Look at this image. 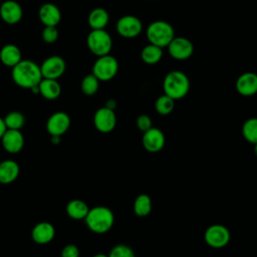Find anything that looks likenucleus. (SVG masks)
Masks as SVG:
<instances>
[{"label": "nucleus", "instance_id": "f257e3e1", "mask_svg": "<svg viewBox=\"0 0 257 257\" xmlns=\"http://www.w3.org/2000/svg\"><path fill=\"white\" fill-rule=\"evenodd\" d=\"M11 75L13 81L18 86L29 89L38 85L43 78L40 66L36 62L28 59L21 60L13 66Z\"/></svg>", "mask_w": 257, "mask_h": 257}, {"label": "nucleus", "instance_id": "f03ea898", "mask_svg": "<svg viewBox=\"0 0 257 257\" xmlns=\"http://www.w3.org/2000/svg\"><path fill=\"white\" fill-rule=\"evenodd\" d=\"M84 221L90 231L96 234H103L111 229L114 216L109 208L96 206L89 209Z\"/></svg>", "mask_w": 257, "mask_h": 257}, {"label": "nucleus", "instance_id": "7ed1b4c3", "mask_svg": "<svg viewBox=\"0 0 257 257\" xmlns=\"http://www.w3.org/2000/svg\"><path fill=\"white\" fill-rule=\"evenodd\" d=\"M165 94L173 99H180L187 95L190 89V80L181 70H172L168 72L163 81Z\"/></svg>", "mask_w": 257, "mask_h": 257}, {"label": "nucleus", "instance_id": "20e7f679", "mask_svg": "<svg viewBox=\"0 0 257 257\" xmlns=\"http://www.w3.org/2000/svg\"><path fill=\"white\" fill-rule=\"evenodd\" d=\"M146 34L150 43L164 48L175 37V30L170 23L164 20H157L148 26Z\"/></svg>", "mask_w": 257, "mask_h": 257}, {"label": "nucleus", "instance_id": "39448f33", "mask_svg": "<svg viewBox=\"0 0 257 257\" xmlns=\"http://www.w3.org/2000/svg\"><path fill=\"white\" fill-rule=\"evenodd\" d=\"M86 44L91 53L96 56H103L109 54L112 47V40L109 33L104 29H95L88 33Z\"/></svg>", "mask_w": 257, "mask_h": 257}, {"label": "nucleus", "instance_id": "423d86ee", "mask_svg": "<svg viewBox=\"0 0 257 257\" xmlns=\"http://www.w3.org/2000/svg\"><path fill=\"white\" fill-rule=\"evenodd\" d=\"M118 71V62L113 56L106 54L98 56L92 66V74L99 81H108L112 79Z\"/></svg>", "mask_w": 257, "mask_h": 257}, {"label": "nucleus", "instance_id": "0eeeda50", "mask_svg": "<svg viewBox=\"0 0 257 257\" xmlns=\"http://www.w3.org/2000/svg\"><path fill=\"white\" fill-rule=\"evenodd\" d=\"M231 235L229 229L221 224H214L209 226L204 234L205 242L212 248H223L230 241Z\"/></svg>", "mask_w": 257, "mask_h": 257}, {"label": "nucleus", "instance_id": "6e6552de", "mask_svg": "<svg viewBox=\"0 0 257 257\" xmlns=\"http://www.w3.org/2000/svg\"><path fill=\"white\" fill-rule=\"evenodd\" d=\"M115 28L120 36L124 38H134L142 32L143 23L137 16L124 15L117 20Z\"/></svg>", "mask_w": 257, "mask_h": 257}, {"label": "nucleus", "instance_id": "1a4fd4ad", "mask_svg": "<svg viewBox=\"0 0 257 257\" xmlns=\"http://www.w3.org/2000/svg\"><path fill=\"white\" fill-rule=\"evenodd\" d=\"M65 60L59 55H51L47 57L40 65V70L43 78L57 79L65 71Z\"/></svg>", "mask_w": 257, "mask_h": 257}, {"label": "nucleus", "instance_id": "9d476101", "mask_svg": "<svg viewBox=\"0 0 257 257\" xmlns=\"http://www.w3.org/2000/svg\"><path fill=\"white\" fill-rule=\"evenodd\" d=\"M167 47L169 54L177 60L188 59L194 52L193 43L186 37H174Z\"/></svg>", "mask_w": 257, "mask_h": 257}, {"label": "nucleus", "instance_id": "9b49d317", "mask_svg": "<svg viewBox=\"0 0 257 257\" xmlns=\"http://www.w3.org/2000/svg\"><path fill=\"white\" fill-rule=\"evenodd\" d=\"M93 124L100 133H110L116 124V116L114 110L103 106L98 108L93 115Z\"/></svg>", "mask_w": 257, "mask_h": 257}, {"label": "nucleus", "instance_id": "f8f14e48", "mask_svg": "<svg viewBox=\"0 0 257 257\" xmlns=\"http://www.w3.org/2000/svg\"><path fill=\"white\" fill-rule=\"evenodd\" d=\"M70 126V117L64 111L52 113L46 121V130L50 136L61 137Z\"/></svg>", "mask_w": 257, "mask_h": 257}, {"label": "nucleus", "instance_id": "ddd939ff", "mask_svg": "<svg viewBox=\"0 0 257 257\" xmlns=\"http://www.w3.org/2000/svg\"><path fill=\"white\" fill-rule=\"evenodd\" d=\"M142 143L146 151L150 153H157L164 148L166 144V137L160 128L152 126L148 131L144 132Z\"/></svg>", "mask_w": 257, "mask_h": 257}, {"label": "nucleus", "instance_id": "4468645a", "mask_svg": "<svg viewBox=\"0 0 257 257\" xmlns=\"http://www.w3.org/2000/svg\"><path fill=\"white\" fill-rule=\"evenodd\" d=\"M4 150L9 154H17L24 147V137L19 130H6L1 138Z\"/></svg>", "mask_w": 257, "mask_h": 257}, {"label": "nucleus", "instance_id": "2eb2a0df", "mask_svg": "<svg viewBox=\"0 0 257 257\" xmlns=\"http://www.w3.org/2000/svg\"><path fill=\"white\" fill-rule=\"evenodd\" d=\"M23 16V10L14 0H6L0 6V17L7 24L18 23Z\"/></svg>", "mask_w": 257, "mask_h": 257}, {"label": "nucleus", "instance_id": "dca6fc26", "mask_svg": "<svg viewBox=\"0 0 257 257\" xmlns=\"http://www.w3.org/2000/svg\"><path fill=\"white\" fill-rule=\"evenodd\" d=\"M236 90L244 96H251L257 93V74L254 72H244L236 80Z\"/></svg>", "mask_w": 257, "mask_h": 257}, {"label": "nucleus", "instance_id": "f3484780", "mask_svg": "<svg viewBox=\"0 0 257 257\" xmlns=\"http://www.w3.org/2000/svg\"><path fill=\"white\" fill-rule=\"evenodd\" d=\"M38 17L44 26H57L61 20V12L55 4L45 3L39 8Z\"/></svg>", "mask_w": 257, "mask_h": 257}, {"label": "nucleus", "instance_id": "a211bd4d", "mask_svg": "<svg viewBox=\"0 0 257 257\" xmlns=\"http://www.w3.org/2000/svg\"><path fill=\"white\" fill-rule=\"evenodd\" d=\"M55 236V229L53 225L49 222H39L37 223L31 232L32 240L37 244H47Z\"/></svg>", "mask_w": 257, "mask_h": 257}, {"label": "nucleus", "instance_id": "6ab92c4d", "mask_svg": "<svg viewBox=\"0 0 257 257\" xmlns=\"http://www.w3.org/2000/svg\"><path fill=\"white\" fill-rule=\"evenodd\" d=\"M20 169L18 164L13 160L0 162V183L7 185L13 183L19 176Z\"/></svg>", "mask_w": 257, "mask_h": 257}, {"label": "nucleus", "instance_id": "aec40b11", "mask_svg": "<svg viewBox=\"0 0 257 257\" xmlns=\"http://www.w3.org/2000/svg\"><path fill=\"white\" fill-rule=\"evenodd\" d=\"M20 49L15 44H6L0 50V60L1 62L8 67H13L19 63L22 58Z\"/></svg>", "mask_w": 257, "mask_h": 257}, {"label": "nucleus", "instance_id": "412c9836", "mask_svg": "<svg viewBox=\"0 0 257 257\" xmlns=\"http://www.w3.org/2000/svg\"><path fill=\"white\" fill-rule=\"evenodd\" d=\"M39 93L48 100L56 99L61 93V87L57 79L42 78L38 84Z\"/></svg>", "mask_w": 257, "mask_h": 257}, {"label": "nucleus", "instance_id": "4be33fe9", "mask_svg": "<svg viewBox=\"0 0 257 257\" xmlns=\"http://www.w3.org/2000/svg\"><path fill=\"white\" fill-rule=\"evenodd\" d=\"M87 21L91 30L104 29L109 21V15L104 8L97 7L90 11Z\"/></svg>", "mask_w": 257, "mask_h": 257}, {"label": "nucleus", "instance_id": "5701e85b", "mask_svg": "<svg viewBox=\"0 0 257 257\" xmlns=\"http://www.w3.org/2000/svg\"><path fill=\"white\" fill-rule=\"evenodd\" d=\"M89 208L85 202L79 199H74L68 202L66 205L67 215L74 220H84Z\"/></svg>", "mask_w": 257, "mask_h": 257}, {"label": "nucleus", "instance_id": "b1692460", "mask_svg": "<svg viewBox=\"0 0 257 257\" xmlns=\"http://www.w3.org/2000/svg\"><path fill=\"white\" fill-rule=\"evenodd\" d=\"M163 56V48L149 43L141 51V58L147 64H156L158 63Z\"/></svg>", "mask_w": 257, "mask_h": 257}, {"label": "nucleus", "instance_id": "393cba45", "mask_svg": "<svg viewBox=\"0 0 257 257\" xmlns=\"http://www.w3.org/2000/svg\"><path fill=\"white\" fill-rule=\"evenodd\" d=\"M152 211V200L147 194H140L134 202V212L139 217H146Z\"/></svg>", "mask_w": 257, "mask_h": 257}, {"label": "nucleus", "instance_id": "a878e982", "mask_svg": "<svg viewBox=\"0 0 257 257\" xmlns=\"http://www.w3.org/2000/svg\"><path fill=\"white\" fill-rule=\"evenodd\" d=\"M7 130H21L25 124V116L18 110L8 112L3 118Z\"/></svg>", "mask_w": 257, "mask_h": 257}, {"label": "nucleus", "instance_id": "bb28decb", "mask_svg": "<svg viewBox=\"0 0 257 257\" xmlns=\"http://www.w3.org/2000/svg\"><path fill=\"white\" fill-rule=\"evenodd\" d=\"M242 135L250 144L257 143V117L246 119L242 125Z\"/></svg>", "mask_w": 257, "mask_h": 257}, {"label": "nucleus", "instance_id": "cd10ccee", "mask_svg": "<svg viewBox=\"0 0 257 257\" xmlns=\"http://www.w3.org/2000/svg\"><path fill=\"white\" fill-rule=\"evenodd\" d=\"M175 107V99L167 94L160 95L155 102V109L162 115H167L173 111Z\"/></svg>", "mask_w": 257, "mask_h": 257}, {"label": "nucleus", "instance_id": "c85d7f7f", "mask_svg": "<svg viewBox=\"0 0 257 257\" xmlns=\"http://www.w3.org/2000/svg\"><path fill=\"white\" fill-rule=\"evenodd\" d=\"M99 80L92 73L85 75L80 83V88L85 95H93L98 90Z\"/></svg>", "mask_w": 257, "mask_h": 257}, {"label": "nucleus", "instance_id": "c756f323", "mask_svg": "<svg viewBox=\"0 0 257 257\" xmlns=\"http://www.w3.org/2000/svg\"><path fill=\"white\" fill-rule=\"evenodd\" d=\"M108 257H136L134 250L124 244H117L108 253Z\"/></svg>", "mask_w": 257, "mask_h": 257}, {"label": "nucleus", "instance_id": "7c9ffc66", "mask_svg": "<svg viewBox=\"0 0 257 257\" xmlns=\"http://www.w3.org/2000/svg\"><path fill=\"white\" fill-rule=\"evenodd\" d=\"M58 38V30L56 26H44L42 30V39L46 43H54Z\"/></svg>", "mask_w": 257, "mask_h": 257}, {"label": "nucleus", "instance_id": "2f4dec72", "mask_svg": "<svg viewBox=\"0 0 257 257\" xmlns=\"http://www.w3.org/2000/svg\"><path fill=\"white\" fill-rule=\"evenodd\" d=\"M137 127L142 131L143 133L148 131L149 128H151L153 126V121L152 118L148 115V114H140L137 117Z\"/></svg>", "mask_w": 257, "mask_h": 257}, {"label": "nucleus", "instance_id": "473e14b6", "mask_svg": "<svg viewBox=\"0 0 257 257\" xmlns=\"http://www.w3.org/2000/svg\"><path fill=\"white\" fill-rule=\"evenodd\" d=\"M61 257H79V249L74 244H67L61 250Z\"/></svg>", "mask_w": 257, "mask_h": 257}, {"label": "nucleus", "instance_id": "72a5a7b5", "mask_svg": "<svg viewBox=\"0 0 257 257\" xmlns=\"http://www.w3.org/2000/svg\"><path fill=\"white\" fill-rule=\"evenodd\" d=\"M7 127L5 125V122H4V119L2 117H0V140L2 138V136L4 135V133L6 132Z\"/></svg>", "mask_w": 257, "mask_h": 257}, {"label": "nucleus", "instance_id": "f704fd0d", "mask_svg": "<svg viewBox=\"0 0 257 257\" xmlns=\"http://www.w3.org/2000/svg\"><path fill=\"white\" fill-rule=\"evenodd\" d=\"M105 106L110 108V109H112V110H114V108L116 107V101L114 99H108L106 101V103H105Z\"/></svg>", "mask_w": 257, "mask_h": 257}, {"label": "nucleus", "instance_id": "c9c22d12", "mask_svg": "<svg viewBox=\"0 0 257 257\" xmlns=\"http://www.w3.org/2000/svg\"><path fill=\"white\" fill-rule=\"evenodd\" d=\"M92 257H108V255H106L104 253H97V254L93 255Z\"/></svg>", "mask_w": 257, "mask_h": 257}, {"label": "nucleus", "instance_id": "e433bc0d", "mask_svg": "<svg viewBox=\"0 0 257 257\" xmlns=\"http://www.w3.org/2000/svg\"><path fill=\"white\" fill-rule=\"evenodd\" d=\"M254 154H255L256 157H257V143L254 144Z\"/></svg>", "mask_w": 257, "mask_h": 257}]
</instances>
